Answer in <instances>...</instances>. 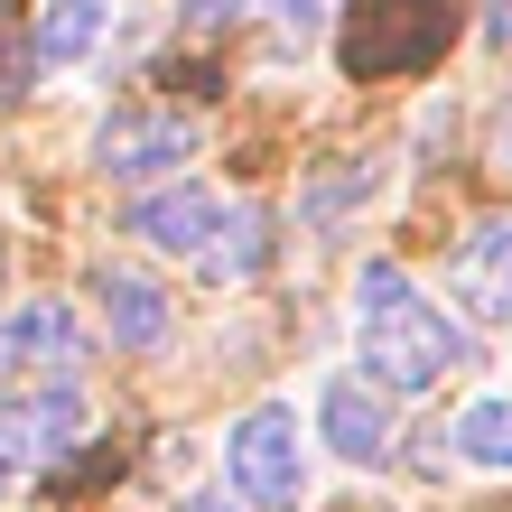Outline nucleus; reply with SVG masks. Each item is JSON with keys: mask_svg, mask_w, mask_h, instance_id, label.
<instances>
[{"mask_svg": "<svg viewBox=\"0 0 512 512\" xmlns=\"http://www.w3.org/2000/svg\"><path fill=\"white\" fill-rule=\"evenodd\" d=\"M457 354H466L457 317L401 261H364V280H354V373L373 391H391V401H419V391L447 382Z\"/></svg>", "mask_w": 512, "mask_h": 512, "instance_id": "1", "label": "nucleus"}, {"mask_svg": "<svg viewBox=\"0 0 512 512\" xmlns=\"http://www.w3.org/2000/svg\"><path fill=\"white\" fill-rule=\"evenodd\" d=\"M224 485L243 512H298L308 503V438H298V410L280 401H261L233 419V438H224Z\"/></svg>", "mask_w": 512, "mask_h": 512, "instance_id": "2", "label": "nucleus"}, {"mask_svg": "<svg viewBox=\"0 0 512 512\" xmlns=\"http://www.w3.org/2000/svg\"><path fill=\"white\" fill-rule=\"evenodd\" d=\"M447 38H457V0H354L345 66L354 75H410V66H438Z\"/></svg>", "mask_w": 512, "mask_h": 512, "instance_id": "3", "label": "nucleus"}, {"mask_svg": "<svg viewBox=\"0 0 512 512\" xmlns=\"http://www.w3.org/2000/svg\"><path fill=\"white\" fill-rule=\"evenodd\" d=\"M84 391H75V373L66 382H38V391H10V401H0V466H56L66 457V447L84 438Z\"/></svg>", "mask_w": 512, "mask_h": 512, "instance_id": "4", "label": "nucleus"}, {"mask_svg": "<svg viewBox=\"0 0 512 512\" xmlns=\"http://www.w3.org/2000/svg\"><path fill=\"white\" fill-rule=\"evenodd\" d=\"M187 159H196V122L187 112H112V122L94 131V168L122 177V187H149V177H168Z\"/></svg>", "mask_w": 512, "mask_h": 512, "instance_id": "5", "label": "nucleus"}, {"mask_svg": "<svg viewBox=\"0 0 512 512\" xmlns=\"http://www.w3.org/2000/svg\"><path fill=\"white\" fill-rule=\"evenodd\" d=\"M317 429L336 447L345 466H382L391 438H401V419H391V391H373L364 373H326L317 382Z\"/></svg>", "mask_w": 512, "mask_h": 512, "instance_id": "6", "label": "nucleus"}, {"mask_svg": "<svg viewBox=\"0 0 512 512\" xmlns=\"http://www.w3.org/2000/svg\"><path fill=\"white\" fill-rule=\"evenodd\" d=\"M0 373H28V382L84 373V326H75V308H56V298L19 308L10 326H0Z\"/></svg>", "mask_w": 512, "mask_h": 512, "instance_id": "7", "label": "nucleus"}, {"mask_svg": "<svg viewBox=\"0 0 512 512\" xmlns=\"http://www.w3.org/2000/svg\"><path fill=\"white\" fill-rule=\"evenodd\" d=\"M215 224H224L215 187H187V177L131 205V243H149V252H205V233H215Z\"/></svg>", "mask_w": 512, "mask_h": 512, "instance_id": "8", "label": "nucleus"}, {"mask_svg": "<svg viewBox=\"0 0 512 512\" xmlns=\"http://www.w3.org/2000/svg\"><path fill=\"white\" fill-rule=\"evenodd\" d=\"M457 308L512 317V215H485V224L457 243Z\"/></svg>", "mask_w": 512, "mask_h": 512, "instance_id": "9", "label": "nucleus"}, {"mask_svg": "<svg viewBox=\"0 0 512 512\" xmlns=\"http://www.w3.org/2000/svg\"><path fill=\"white\" fill-rule=\"evenodd\" d=\"M94 298H103L112 345H122V354H159V345H168V317H177V308H168V289L140 280V270H103Z\"/></svg>", "mask_w": 512, "mask_h": 512, "instance_id": "10", "label": "nucleus"}, {"mask_svg": "<svg viewBox=\"0 0 512 512\" xmlns=\"http://www.w3.org/2000/svg\"><path fill=\"white\" fill-rule=\"evenodd\" d=\"M103 19H112V0H47L28 28H38V56H47V66H84V56L103 47Z\"/></svg>", "mask_w": 512, "mask_h": 512, "instance_id": "11", "label": "nucleus"}, {"mask_svg": "<svg viewBox=\"0 0 512 512\" xmlns=\"http://www.w3.org/2000/svg\"><path fill=\"white\" fill-rule=\"evenodd\" d=\"M205 270H215V280H252V270L270 261V215L261 205H233V215L205 233V252H196Z\"/></svg>", "mask_w": 512, "mask_h": 512, "instance_id": "12", "label": "nucleus"}, {"mask_svg": "<svg viewBox=\"0 0 512 512\" xmlns=\"http://www.w3.org/2000/svg\"><path fill=\"white\" fill-rule=\"evenodd\" d=\"M457 457L485 466V475H512V391L466 401V419H457Z\"/></svg>", "mask_w": 512, "mask_h": 512, "instance_id": "13", "label": "nucleus"}, {"mask_svg": "<svg viewBox=\"0 0 512 512\" xmlns=\"http://www.w3.org/2000/svg\"><path fill=\"white\" fill-rule=\"evenodd\" d=\"M38 28H19V19H0V103H19L28 84H38Z\"/></svg>", "mask_w": 512, "mask_h": 512, "instance_id": "14", "label": "nucleus"}, {"mask_svg": "<svg viewBox=\"0 0 512 512\" xmlns=\"http://www.w3.org/2000/svg\"><path fill=\"white\" fill-rule=\"evenodd\" d=\"M261 10H270V19H280V28H289V38H308V28L326 19V0H261Z\"/></svg>", "mask_w": 512, "mask_h": 512, "instance_id": "15", "label": "nucleus"}, {"mask_svg": "<svg viewBox=\"0 0 512 512\" xmlns=\"http://www.w3.org/2000/svg\"><path fill=\"white\" fill-rule=\"evenodd\" d=\"M187 10V28H224V19H243V0H177Z\"/></svg>", "mask_w": 512, "mask_h": 512, "instance_id": "16", "label": "nucleus"}, {"mask_svg": "<svg viewBox=\"0 0 512 512\" xmlns=\"http://www.w3.org/2000/svg\"><path fill=\"white\" fill-rule=\"evenodd\" d=\"M485 38H503V47H512V0H485Z\"/></svg>", "mask_w": 512, "mask_h": 512, "instance_id": "17", "label": "nucleus"}, {"mask_svg": "<svg viewBox=\"0 0 512 512\" xmlns=\"http://www.w3.org/2000/svg\"><path fill=\"white\" fill-rule=\"evenodd\" d=\"M494 168L512 177V103H503V122H494Z\"/></svg>", "mask_w": 512, "mask_h": 512, "instance_id": "18", "label": "nucleus"}, {"mask_svg": "<svg viewBox=\"0 0 512 512\" xmlns=\"http://www.w3.org/2000/svg\"><path fill=\"white\" fill-rule=\"evenodd\" d=\"M177 512H233L224 494H187V503H177Z\"/></svg>", "mask_w": 512, "mask_h": 512, "instance_id": "19", "label": "nucleus"}, {"mask_svg": "<svg viewBox=\"0 0 512 512\" xmlns=\"http://www.w3.org/2000/svg\"><path fill=\"white\" fill-rule=\"evenodd\" d=\"M466 512H512V503H466Z\"/></svg>", "mask_w": 512, "mask_h": 512, "instance_id": "20", "label": "nucleus"}, {"mask_svg": "<svg viewBox=\"0 0 512 512\" xmlns=\"http://www.w3.org/2000/svg\"><path fill=\"white\" fill-rule=\"evenodd\" d=\"M0 485H10V466H0Z\"/></svg>", "mask_w": 512, "mask_h": 512, "instance_id": "21", "label": "nucleus"}]
</instances>
